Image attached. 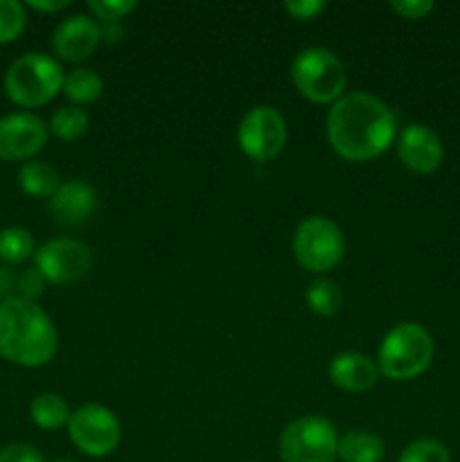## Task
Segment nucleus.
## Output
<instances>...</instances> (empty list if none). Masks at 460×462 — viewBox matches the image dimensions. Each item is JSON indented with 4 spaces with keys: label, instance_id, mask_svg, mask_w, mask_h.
Segmentation results:
<instances>
[{
    "label": "nucleus",
    "instance_id": "nucleus-1",
    "mask_svg": "<svg viewBox=\"0 0 460 462\" xmlns=\"http://www.w3.org/2000/svg\"><path fill=\"white\" fill-rule=\"evenodd\" d=\"M397 135V117L388 104L363 90L338 97L327 113V140L347 162H368L388 152Z\"/></svg>",
    "mask_w": 460,
    "mask_h": 462
},
{
    "label": "nucleus",
    "instance_id": "nucleus-2",
    "mask_svg": "<svg viewBox=\"0 0 460 462\" xmlns=\"http://www.w3.org/2000/svg\"><path fill=\"white\" fill-rule=\"evenodd\" d=\"M59 332L36 302L14 296L0 300V356L23 368H41L54 359Z\"/></svg>",
    "mask_w": 460,
    "mask_h": 462
},
{
    "label": "nucleus",
    "instance_id": "nucleus-3",
    "mask_svg": "<svg viewBox=\"0 0 460 462\" xmlns=\"http://www.w3.org/2000/svg\"><path fill=\"white\" fill-rule=\"evenodd\" d=\"M436 355V343L428 329L419 323L395 325L379 343V374L392 382H410L424 374Z\"/></svg>",
    "mask_w": 460,
    "mask_h": 462
},
{
    "label": "nucleus",
    "instance_id": "nucleus-4",
    "mask_svg": "<svg viewBox=\"0 0 460 462\" xmlns=\"http://www.w3.org/2000/svg\"><path fill=\"white\" fill-rule=\"evenodd\" d=\"M63 79L66 75L57 59L43 52H27L12 61L5 72V90L18 106L39 108L61 93Z\"/></svg>",
    "mask_w": 460,
    "mask_h": 462
},
{
    "label": "nucleus",
    "instance_id": "nucleus-5",
    "mask_svg": "<svg viewBox=\"0 0 460 462\" xmlns=\"http://www.w3.org/2000/svg\"><path fill=\"white\" fill-rule=\"evenodd\" d=\"M291 81L298 93L314 104H334L345 95L347 72L338 54L311 45L300 50L291 63Z\"/></svg>",
    "mask_w": 460,
    "mask_h": 462
},
{
    "label": "nucleus",
    "instance_id": "nucleus-6",
    "mask_svg": "<svg viewBox=\"0 0 460 462\" xmlns=\"http://www.w3.org/2000/svg\"><path fill=\"white\" fill-rule=\"evenodd\" d=\"M345 255V237L329 217H307L293 233V257L309 273H327L336 269Z\"/></svg>",
    "mask_w": 460,
    "mask_h": 462
},
{
    "label": "nucleus",
    "instance_id": "nucleus-7",
    "mask_svg": "<svg viewBox=\"0 0 460 462\" xmlns=\"http://www.w3.org/2000/svg\"><path fill=\"white\" fill-rule=\"evenodd\" d=\"M278 454L282 462H334L338 458V433L327 418L302 415L282 429Z\"/></svg>",
    "mask_w": 460,
    "mask_h": 462
},
{
    "label": "nucleus",
    "instance_id": "nucleus-8",
    "mask_svg": "<svg viewBox=\"0 0 460 462\" xmlns=\"http://www.w3.org/2000/svg\"><path fill=\"white\" fill-rule=\"evenodd\" d=\"M68 436L72 445L88 458H106L120 447L122 424L106 406L84 404L72 411Z\"/></svg>",
    "mask_w": 460,
    "mask_h": 462
},
{
    "label": "nucleus",
    "instance_id": "nucleus-9",
    "mask_svg": "<svg viewBox=\"0 0 460 462\" xmlns=\"http://www.w3.org/2000/svg\"><path fill=\"white\" fill-rule=\"evenodd\" d=\"M287 120L269 104L253 106L237 126V144L244 156L255 162H269L282 153L287 144Z\"/></svg>",
    "mask_w": 460,
    "mask_h": 462
},
{
    "label": "nucleus",
    "instance_id": "nucleus-10",
    "mask_svg": "<svg viewBox=\"0 0 460 462\" xmlns=\"http://www.w3.org/2000/svg\"><path fill=\"white\" fill-rule=\"evenodd\" d=\"M34 269H39L41 275L52 284L79 282L93 269V251L79 239H50L36 248Z\"/></svg>",
    "mask_w": 460,
    "mask_h": 462
},
{
    "label": "nucleus",
    "instance_id": "nucleus-11",
    "mask_svg": "<svg viewBox=\"0 0 460 462\" xmlns=\"http://www.w3.org/2000/svg\"><path fill=\"white\" fill-rule=\"evenodd\" d=\"M48 135V125L34 113L18 111L0 117V161H34Z\"/></svg>",
    "mask_w": 460,
    "mask_h": 462
},
{
    "label": "nucleus",
    "instance_id": "nucleus-12",
    "mask_svg": "<svg viewBox=\"0 0 460 462\" xmlns=\"http://www.w3.org/2000/svg\"><path fill=\"white\" fill-rule=\"evenodd\" d=\"M397 158L413 174H433L442 165L445 147L431 126L413 122L397 135Z\"/></svg>",
    "mask_w": 460,
    "mask_h": 462
},
{
    "label": "nucleus",
    "instance_id": "nucleus-13",
    "mask_svg": "<svg viewBox=\"0 0 460 462\" xmlns=\"http://www.w3.org/2000/svg\"><path fill=\"white\" fill-rule=\"evenodd\" d=\"M102 41V27L86 14L63 18L52 34V50L61 61L79 63L93 57Z\"/></svg>",
    "mask_w": 460,
    "mask_h": 462
},
{
    "label": "nucleus",
    "instance_id": "nucleus-14",
    "mask_svg": "<svg viewBox=\"0 0 460 462\" xmlns=\"http://www.w3.org/2000/svg\"><path fill=\"white\" fill-rule=\"evenodd\" d=\"M97 210V192L90 183L81 179H70L61 183L52 199L50 212L63 226H81Z\"/></svg>",
    "mask_w": 460,
    "mask_h": 462
},
{
    "label": "nucleus",
    "instance_id": "nucleus-15",
    "mask_svg": "<svg viewBox=\"0 0 460 462\" xmlns=\"http://www.w3.org/2000/svg\"><path fill=\"white\" fill-rule=\"evenodd\" d=\"M329 382L345 393H365L377 383V361L363 352H341L329 364Z\"/></svg>",
    "mask_w": 460,
    "mask_h": 462
},
{
    "label": "nucleus",
    "instance_id": "nucleus-16",
    "mask_svg": "<svg viewBox=\"0 0 460 462\" xmlns=\"http://www.w3.org/2000/svg\"><path fill=\"white\" fill-rule=\"evenodd\" d=\"M386 445L382 438L365 429H352L338 438V458L343 462H382Z\"/></svg>",
    "mask_w": 460,
    "mask_h": 462
},
{
    "label": "nucleus",
    "instance_id": "nucleus-17",
    "mask_svg": "<svg viewBox=\"0 0 460 462\" xmlns=\"http://www.w3.org/2000/svg\"><path fill=\"white\" fill-rule=\"evenodd\" d=\"M18 185L34 199H52L61 188V176L48 161H27L18 170Z\"/></svg>",
    "mask_w": 460,
    "mask_h": 462
},
{
    "label": "nucleus",
    "instance_id": "nucleus-18",
    "mask_svg": "<svg viewBox=\"0 0 460 462\" xmlns=\"http://www.w3.org/2000/svg\"><path fill=\"white\" fill-rule=\"evenodd\" d=\"M70 406L59 393H41L32 400L30 418L43 431H59L70 422Z\"/></svg>",
    "mask_w": 460,
    "mask_h": 462
},
{
    "label": "nucleus",
    "instance_id": "nucleus-19",
    "mask_svg": "<svg viewBox=\"0 0 460 462\" xmlns=\"http://www.w3.org/2000/svg\"><path fill=\"white\" fill-rule=\"evenodd\" d=\"M61 93L72 102V106H84L93 104L102 97L104 79L90 68H75L63 79Z\"/></svg>",
    "mask_w": 460,
    "mask_h": 462
},
{
    "label": "nucleus",
    "instance_id": "nucleus-20",
    "mask_svg": "<svg viewBox=\"0 0 460 462\" xmlns=\"http://www.w3.org/2000/svg\"><path fill=\"white\" fill-rule=\"evenodd\" d=\"M36 244L34 237L23 226H9V228L0 230V260L5 264H23L30 257H34Z\"/></svg>",
    "mask_w": 460,
    "mask_h": 462
},
{
    "label": "nucleus",
    "instance_id": "nucleus-21",
    "mask_svg": "<svg viewBox=\"0 0 460 462\" xmlns=\"http://www.w3.org/2000/svg\"><path fill=\"white\" fill-rule=\"evenodd\" d=\"M305 300L307 307H309L316 316L332 319V316H336L338 311H341L343 293L336 282H332V280L327 278H318L307 287Z\"/></svg>",
    "mask_w": 460,
    "mask_h": 462
},
{
    "label": "nucleus",
    "instance_id": "nucleus-22",
    "mask_svg": "<svg viewBox=\"0 0 460 462\" xmlns=\"http://www.w3.org/2000/svg\"><path fill=\"white\" fill-rule=\"evenodd\" d=\"M90 126V117L88 113L84 111L81 106H61L50 120L48 129L50 134L57 135L59 140L63 143H75V140L84 138L86 131Z\"/></svg>",
    "mask_w": 460,
    "mask_h": 462
},
{
    "label": "nucleus",
    "instance_id": "nucleus-23",
    "mask_svg": "<svg viewBox=\"0 0 460 462\" xmlns=\"http://www.w3.org/2000/svg\"><path fill=\"white\" fill-rule=\"evenodd\" d=\"M395 462H451V454L436 438H419L406 445Z\"/></svg>",
    "mask_w": 460,
    "mask_h": 462
},
{
    "label": "nucleus",
    "instance_id": "nucleus-24",
    "mask_svg": "<svg viewBox=\"0 0 460 462\" xmlns=\"http://www.w3.org/2000/svg\"><path fill=\"white\" fill-rule=\"evenodd\" d=\"M27 25L25 5L18 0H0V43H12Z\"/></svg>",
    "mask_w": 460,
    "mask_h": 462
},
{
    "label": "nucleus",
    "instance_id": "nucleus-25",
    "mask_svg": "<svg viewBox=\"0 0 460 462\" xmlns=\"http://www.w3.org/2000/svg\"><path fill=\"white\" fill-rule=\"evenodd\" d=\"M135 7H138L135 0H90L88 3V9L90 14H93V18L102 21L104 25L120 23L122 18L129 16Z\"/></svg>",
    "mask_w": 460,
    "mask_h": 462
},
{
    "label": "nucleus",
    "instance_id": "nucleus-26",
    "mask_svg": "<svg viewBox=\"0 0 460 462\" xmlns=\"http://www.w3.org/2000/svg\"><path fill=\"white\" fill-rule=\"evenodd\" d=\"M45 284H48V280L41 275L39 269L23 271V273L18 275V284H16L18 298H23V300L36 302L41 296H43Z\"/></svg>",
    "mask_w": 460,
    "mask_h": 462
},
{
    "label": "nucleus",
    "instance_id": "nucleus-27",
    "mask_svg": "<svg viewBox=\"0 0 460 462\" xmlns=\"http://www.w3.org/2000/svg\"><path fill=\"white\" fill-rule=\"evenodd\" d=\"M388 7L406 21H419L427 14H431L436 5L431 0H392V3H388Z\"/></svg>",
    "mask_w": 460,
    "mask_h": 462
},
{
    "label": "nucleus",
    "instance_id": "nucleus-28",
    "mask_svg": "<svg viewBox=\"0 0 460 462\" xmlns=\"http://www.w3.org/2000/svg\"><path fill=\"white\" fill-rule=\"evenodd\" d=\"M0 462H48L36 447L27 442H12L0 449Z\"/></svg>",
    "mask_w": 460,
    "mask_h": 462
},
{
    "label": "nucleus",
    "instance_id": "nucleus-29",
    "mask_svg": "<svg viewBox=\"0 0 460 462\" xmlns=\"http://www.w3.org/2000/svg\"><path fill=\"white\" fill-rule=\"evenodd\" d=\"M284 12L296 21H311L325 12L323 0H289L284 3Z\"/></svg>",
    "mask_w": 460,
    "mask_h": 462
},
{
    "label": "nucleus",
    "instance_id": "nucleus-30",
    "mask_svg": "<svg viewBox=\"0 0 460 462\" xmlns=\"http://www.w3.org/2000/svg\"><path fill=\"white\" fill-rule=\"evenodd\" d=\"M18 275L14 273L9 266H0V300H7V298H14V291H16Z\"/></svg>",
    "mask_w": 460,
    "mask_h": 462
},
{
    "label": "nucleus",
    "instance_id": "nucleus-31",
    "mask_svg": "<svg viewBox=\"0 0 460 462\" xmlns=\"http://www.w3.org/2000/svg\"><path fill=\"white\" fill-rule=\"evenodd\" d=\"M25 7L34 9V12L57 14V12H63V9L70 7V0H30Z\"/></svg>",
    "mask_w": 460,
    "mask_h": 462
},
{
    "label": "nucleus",
    "instance_id": "nucleus-32",
    "mask_svg": "<svg viewBox=\"0 0 460 462\" xmlns=\"http://www.w3.org/2000/svg\"><path fill=\"white\" fill-rule=\"evenodd\" d=\"M54 462H77V460H72V458H57Z\"/></svg>",
    "mask_w": 460,
    "mask_h": 462
},
{
    "label": "nucleus",
    "instance_id": "nucleus-33",
    "mask_svg": "<svg viewBox=\"0 0 460 462\" xmlns=\"http://www.w3.org/2000/svg\"><path fill=\"white\" fill-rule=\"evenodd\" d=\"M253 462H255V460H253Z\"/></svg>",
    "mask_w": 460,
    "mask_h": 462
}]
</instances>
